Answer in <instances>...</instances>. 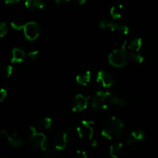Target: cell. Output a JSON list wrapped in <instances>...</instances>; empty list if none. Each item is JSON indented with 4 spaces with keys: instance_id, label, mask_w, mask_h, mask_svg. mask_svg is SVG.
<instances>
[{
    "instance_id": "5bb4252c",
    "label": "cell",
    "mask_w": 158,
    "mask_h": 158,
    "mask_svg": "<svg viewBox=\"0 0 158 158\" xmlns=\"http://www.w3.org/2000/svg\"><path fill=\"white\" fill-rule=\"evenodd\" d=\"M109 100L110 101L111 103L118 106V107H125L127 105V100L123 96H120L119 95H116V94L111 93Z\"/></svg>"
},
{
    "instance_id": "d4e9b609",
    "label": "cell",
    "mask_w": 158,
    "mask_h": 158,
    "mask_svg": "<svg viewBox=\"0 0 158 158\" xmlns=\"http://www.w3.org/2000/svg\"><path fill=\"white\" fill-rule=\"evenodd\" d=\"M57 150L55 148H48V150L45 151V156L47 158H53L57 154Z\"/></svg>"
},
{
    "instance_id": "2e32d148",
    "label": "cell",
    "mask_w": 158,
    "mask_h": 158,
    "mask_svg": "<svg viewBox=\"0 0 158 158\" xmlns=\"http://www.w3.org/2000/svg\"><path fill=\"white\" fill-rule=\"evenodd\" d=\"M91 77H92V74H91L90 71H86L76 76V81L77 84L82 86H86L90 82Z\"/></svg>"
},
{
    "instance_id": "484cf974",
    "label": "cell",
    "mask_w": 158,
    "mask_h": 158,
    "mask_svg": "<svg viewBox=\"0 0 158 158\" xmlns=\"http://www.w3.org/2000/svg\"><path fill=\"white\" fill-rule=\"evenodd\" d=\"M7 92L6 89H0V103L3 102L5 101L6 98H7Z\"/></svg>"
},
{
    "instance_id": "836d02e7",
    "label": "cell",
    "mask_w": 158,
    "mask_h": 158,
    "mask_svg": "<svg viewBox=\"0 0 158 158\" xmlns=\"http://www.w3.org/2000/svg\"><path fill=\"white\" fill-rule=\"evenodd\" d=\"M1 1H2V0H0V2H1Z\"/></svg>"
},
{
    "instance_id": "9c48e42d",
    "label": "cell",
    "mask_w": 158,
    "mask_h": 158,
    "mask_svg": "<svg viewBox=\"0 0 158 158\" xmlns=\"http://www.w3.org/2000/svg\"><path fill=\"white\" fill-rule=\"evenodd\" d=\"M89 104V97L85 96L81 94H77L74 96L73 100L72 111L75 112H80L85 110Z\"/></svg>"
},
{
    "instance_id": "7c38bea8",
    "label": "cell",
    "mask_w": 158,
    "mask_h": 158,
    "mask_svg": "<svg viewBox=\"0 0 158 158\" xmlns=\"http://www.w3.org/2000/svg\"><path fill=\"white\" fill-rule=\"evenodd\" d=\"M26 56H27V54H26V52L23 49L17 48H13V51H12V63H21V62H23L25 60Z\"/></svg>"
},
{
    "instance_id": "6da1fadb",
    "label": "cell",
    "mask_w": 158,
    "mask_h": 158,
    "mask_svg": "<svg viewBox=\"0 0 158 158\" xmlns=\"http://www.w3.org/2000/svg\"><path fill=\"white\" fill-rule=\"evenodd\" d=\"M123 121L116 116H110L104 121L102 127V135L108 139H115L123 134Z\"/></svg>"
},
{
    "instance_id": "603a6c76",
    "label": "cell",
    "mask_w": 158,
    "mask_h": 158,
    "mask_svg": "<svg viewBox=\"0 0 158 158\" xmlns=\"http://www.w3.org/2000/svg\"><path fill=\"white\" fill-rule=\"evenodd\" d=\"M2 74L5 76L6 77H10L13 73V68L11 65H6L2 68Z\"/></svg>"
},
{
    "instance_id": "83f0119b",
    "label": "cell",
    "mask_w": 158,
    "mask_h": 158,
    "mask_svg": "<svg viewBox=\"0 0 158 158\" xmlns=\"http://www.w3.org/2000/svg\"><path fill=\"white\" fill-rule=\"evenodd\" d=\"M38 54H39V51H38L37 50H34V51H30V52L27 54V56H28L30 59H32V60H34V59H36V57H37Z\"/></svg>"
},
{
    "instance_id": "4dcf8cb0",
    "label": "cell",
    "mask_w": 158,
    "mask_h": 158,
    "mask_svg": "<svg viewBox=\"0 0 158 158\" xmlns=\"http://www.w3.org/2000/svg\"><path fill=\"white\" fill-rule=\"evenodd\" d=\"M71 0H54V2L57 4H62L64 3V2H70Z\"/></svg>"
},
{
    "instance_id": "277c9868",
    "label": "cell",
    "mask_w": 158,
    "mask_h": 158,
    "mask_svg": "<svg viewBox=\"0 0 158 158\" xmlns=\"http://www.w3.org/2000/svg\"><path fill=\"white\" fill-rule=\"evenodd\" d=\"M98 27L102 30L110 29L112 31L118 32L124 35H127L130 32V28L127 25L123 23H119L113 21H109L105 18H102L98 21Z\"/></svg>"
},
{
    "instance_id": "4316f807",
    "label": "cell",
    "mask_w": 158,
    "mask_h": 158,
    "mask_svg": "<svg viewBox=\"0 0 158 158\" xmlns=\"http://www.w3.org/2000/svg\"><path fill=\"white\" fill-rule=\"evenodd\" d=\"M74 158H88L87 153L83 150H77L74 155Z\"/></svg>"
},
{
    "instance_id": "f1b7e54d",
    "label": "cell",
    "mask_w": 158,
    "mask_h": 158,
    "mask_svg": "<svg viewBox=\"0 0 158 158\" xmlns=\"http://www.w3.org/2000/svg\"><path fill=\"white\" fill-rule=\"evenodd\" d=\"M21 0H4V2L7 5H15L20 2Z\"/></svg>"
},
{
    "instance_id": "ba28073f",
    "label": "cell",
    "mask_w": 158,
    "mask_h": 158,
    "mask_svg": "<svg viewBox=\"0 0 158 158\" xmlns=\"http://www.w3.org/2000/svg\"><path fill=\"white\" fill-rule=\"evenodd\" d=\"M68 142H69V133L67 130H61L54 136V148L57 150H64L68 147Z\"/></svg>"
},
{
    "instance_id": "9a60e30c",
    "label": "cell",
    "mask_w": 158,
    "mask_h": 158,
    "mask_svg": "<svg viewBox=\"0 0 158 158\" xmlns=\"http://www.w3.org/2000/svg\"><path fill=\"white\" fill-rule=\"evenodd\" d=\"M142 47V39L141 38H136L130 42L129 44H126V48L129 52H138Z\"/></svg>"
},
{
    "instance_id": "5b68a950",
    "label": "cell",
    "mask_w": 158,
    "mask_h": 158,
    "mask_svg": "<svg viewBox=\"0 0 158 158\" xmlns=\"http://www.w3.org/2000/svg\"><path fill=\"white\" fill-rule=\"evenodd\" d=\"M110 95V92H107V91H98V92H97L91 100V108L94 110L107 109L108 106L106 104V100L109 99Z\"/></svg>"
},
{
    "instance_id": "ac0fdd59",
    "label": "cell",
    "mask_w": 158,
    "mask_h": 158,
    "mask_svg": "<svg viewBox=\"0 0 158 158\" xmlns=\"http://www.w3.org/2000/svg\"><path fill=\"white\" fill-rule=\"evenodd\" d=\"M122 10L123 6H114L110 9V15L114 19H120L122 17Z\"/></svg>"
},
{
    "instance_id": "f546056e",
    "label": "cell",
    "mask_w": 158,
    "mask_h": 158,
    "mask_svg": "<svg viewBox=\"0 0 158 158\" xmlns=\"http://www.w3.org/2000/svg\"><path fill=\"white\" fill-rule=\"evenodd\" d=\"M135 139H133V137H132L131 136H129L127 138V140H126V142H127V145H129V146H132V145H133V144H134V143H135Z\"/></svg>"
},
{
    "instance_id": "8992f818",
    "label": "cell",
    "mask_w": 158,
    "mask_h": 158,
    "mask_svg": "<svg viewBox=\"0 0 158 158\" xmlns=\"http://www.w3.org/2000/svg\"><path fill=\"white\" fill-rule=\"evenodd\" d=\"M77 133L81 139L85 140H92L94 133V123L89 120L81 121V124L77 127Z\"/></svg>"
},
{
    "instance_id": "30bf717a",
    "label": "cell",
    "mask_w": 158,
    "mask_h": 158,
    "mask_svg": "<svg viewBox=\"0 0 158 158\" xmlns=\"http://www.w3.org/2000/svg\"><path fill=\"white\" fill-rule=\"evenodd\" d=\"M96 81L101 84L104 88H110L115 83V78L109 72L105 70H101L97 74Z\"/></svg>"
},
{
    "instance_id": "1f68e13d",
    "label": "cell",
    "mask_w": 158,
    "mask_h": 158,
    "mask_svg": "<svg viewBox=\"0 0 158 158\" xmlns=\"http://www.w3.org/2000/svg\"><path fill=\"white\" fill-rule=\"evenodd\" d=\"M77 2H78L79 5L83 6L86 3V0H77Z\"/></svg>"
},
{
    "instance_id": "7402d4cb",
    "label": "cell",
    "mask_w": 158,
    "mask_h": 158,
    "mask_svg": "<svg viewBox=\"0 0 158 158\" xmlns=\"http://www.w3.org/2000/svg\"><path fill=\"white\" fill-rule=\"evenodd\" d=\"M26 23H24L23 21H22L21 19H14L13 21H12L10 26H11L12 28L15 30H23L24 28V26H25Z\"/></svg>"
},
{
    "instance_id": "8fae6325",
    "label": "cell",
    "mask_w": 158,
    "mask_h": 158,
    "mask_svg": "<svg viewBox=\"0 0 158 158\" xmlns=\"http://www.w3.org/2000/svg\"><path fill=\"white\" fill-rule=\"evenodd\" d=\"M0 134L3 138L6 139L8 142L13 147H19L23 144V139L19 135L16 133H10L6 130L0 131Z\"/></svg>"
},
{
    "instance_id": "4fadbf2b",
    "label": "cell",
    "mask_w": 158,
    "mask_h": 158,
    "mask_svg": "<svg viewBox=\"0 0 158 158\" xmlns=\"http://www.w3.org/2000/svg\"><path fill=\"white\" fill-rule=\"evenodd\" d=\"M24 5L29 10H42L44 8V0H25Z\"/></svg>"
},
{
    "instance_id": "3957f363",
    "label": "cell",
    "mask_w": 158,
    "mask_h": 158,
    "mask_svg": "<svg viewBox=\"0 0 158 158\" xmlns=\"http://www.w3.org/2000/svg\"><path fill=\"white\" fill-rule=\"evenodd\" d=\"M31 135L30 136V143L31 148L34 150L46 151L48 147L47 145V136L44 133L36 131L34 127H30Z\"/></svg>"
},
{
    "instance_id": "52a82bcc",
    "label": "cell",
    "mask_w": 158,
    "mask_h": 158,
    "mask_svg": "<svg viewBox=\"0 0 158 158\" xmlns=\"http://www.w3.org/2000/svg\"><path fill=\"white\" fill-rule=\"evenodd\" d=\"M23 31L24 36L28 40L33 41L40 36V27L37 23L34 21H30V22L26 23Z\"/></svg>"
},
{
    "instance_id": "ffe728a7",
    "label": "cell",
    "mask_w": 158,
    "mask_h": 158,
    "mask_svg": "<svg viewBox=\"0 0 158 158\" xmlns=\"http://www.w3.org/2000/svg\"><path fill=\"white\" fill-rule=\"evenodd\" d=\"M130 136L136 141H141L145 139V133L142 130H133L130 133Z\"/></svg>"
},
{
    "instance_id": "7a4b0ae2",
    "label": "cell",
    "mask_w": 158,
    "mask_h": 158,
    "mask_svg": "<svg viewBox=\"0 0 158 158\" xmlns=\"http://www.w3.org/2000/svg\"><path fill=\"white\" fill-rule=\"evenodd\" d=\"M126 44L127 42H124L122 48L114 50L109 55L108 60L112 66L115 68H123L127 64L130 58L128 51L126 48Z\"/></svg>"
},
{
    "instance_id": "44dd1931",
    "label": "cell",
    "mask_w": 158,
    "mask_h": 158,
    "mask_svg": "<svg viewBox=\"0 0 158 158\" xmlns=\"http://www.w3.org/2000/svg\"><path fill=\"white\" fill-rule=\"evenodd\" d=\"M129 58L133 60L136 63L141 64L144 60V57L138 52H129Z\"/></svg>"
},
{
    "instance_id": "cb8c5ba5",
    "label": "cell",
    "mask_w": 158,
    "mask_h": 158,
    "mask_svg": "<svg viewBox=\"0 0 158 158\" xmlns=\"http://www.w3.org/2000/svg\"><path fill=\"white\" fill-rule=\"evenodd\" d=\"M9 30L6 23L4 22L0 23V38H2L6 36Z\"/></svg>"
},
{
    "instance_id": "e0dca14e",
    "label": "cell",
    "mask_w": 158,
    "mask_h": 158,
    "mask_svg": "<svg viewBox=\"0 0 158 158\" xmlns=\"http://www.w3.org/2000/svg\"><path fill=\"white\" fill-rule=\"evenodd\" d=\"M123 150V144L121 143H115L112 144L109 148V154L112 158H118L120 156Z\"/></svg>"
},
{
    "instance_id": "d6986e66",
    "label": "cell",
    "mask_w": 158,
    "mask_h": 158,
    "mask_svg": "<svg viewBox=\"0 0 158 158\" xmlns=\"http://www.w3.org/2000/svg\"><path fill=\"white\" fill-rule=\"evenodd\" d=\"M39 126L43 130H49L52 126V119L50 117H44L40 121Z\"/></svg>"
},
{
    "instance_id": "d6a6232c",
    "label": "cell",
    "mask_w": 158,
    "mask_h": 158,
    "mask_svg": "<svg viewBox=\"0 0 158 158\" xmlns=\"http://www.w3.org/2000/svg\"><path fill=\"white\" fill-rule=\"evenodd\" d=\"M92 145L93 146V147H96V146H97V143H96V141H95V140H92Z\"/></svg>"
}]
</instances>
